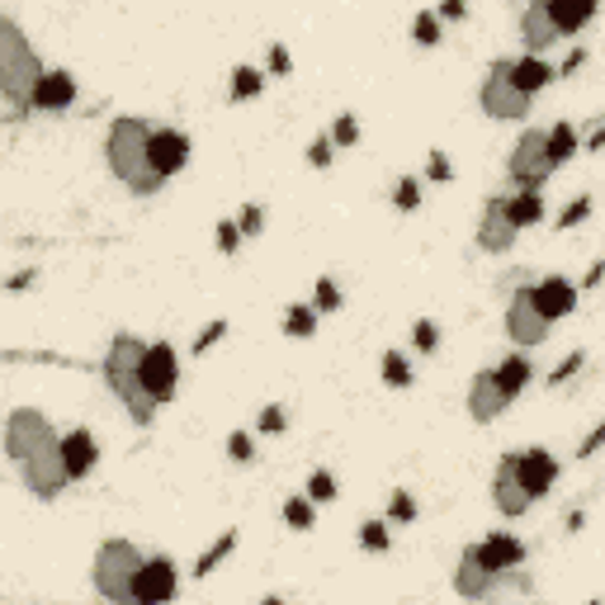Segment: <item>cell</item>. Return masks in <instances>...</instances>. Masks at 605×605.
I'll return each instance as SVG.
<instances>
[{
    "label": "cell",
    "instance_id": "obj_1",
    "mask_svg": "<svg viewBox=\"0 0 605 605\" xmlns=\"http://www.w3.org/2000/svg\"><path fill=\"white\" fill-rule=\"evenodd\" d=\"M6 459L14 469H20L24 488L33 496H62L71 483H66V469H62V431L52 425L39 407H14L6 417Z\"/></svg>",
    "mask_w": 605,
    "mask_h": 605
},
{
    "label": "cell",
    "instance_id": "obj_2",
    "mask_svg": "<svg viewBox=\"0 0 605 605\" xmlns=\"http://www.w3.org/2000/svg\"><path fill=\"white\" fill-rule=\"evenodd\" d=\"M142 350H147V341H142V336L114 331L110 346H104L100 379H104V388L114 393V402L133 417V425H152V421H156V402L147 398V388H142Z\"/></svg>",
    "mask_w": 605,
    "mask_h": 605
},
{
    "label": "cell",
    "instance_id": "obj_3",
    "mask_svg": "<svg viewBox=\"0 0 605 605\" xmlns=\"http://www.w3.org/2000/svg\"><path fill=\"white\" fill-rule=\"evenodd\" d=\"M147 142H152V123L133 114L114 119L110 133H104V166L133 194H162V181L152 175V162H147Z\"/></svg>",
    "mask_w": 605,
    "mask_h": 605
},
{
    "label": "cell",
    "instance_id": "obj_4",
    "mask_svg": "<svg viewBox=\"0 0 605 605\" xmlns=\"http://www.w3.org/2000/svg\"><path fill=\"white\" fill-rule=\"evenodd\" d=\"M43 58L33 52L29 33L10 20V14H0V95H6L14 110H29L33 100V85L43 76Z\"/></svg>",
    "mask_w": 605,
    "mask_h": 605
},
{
    "label": "cell",
    "instance_id": "obj_5",
    "mask_svg": "<svg viewBox=\"0 0 605 605\" xmlns=\"http://www.w3.org/2000/svg\"><path fill=\"white\" fill-rule=\"evenodd\" d=\"M147 563V554L133 544V540H104L95 548V563H91V582L104 605H137L133 601V577L137 567Z\"/></svg>",
    "mask_w": 605,
    "mask_h": 605
},
{
    "label": "cell",
    "instance_id": "obj_6",
    "mask_svg": "<svg viewBox=\"0 0 605 605\" xmlns=\"http://www.w3.org/2000/svg\"><path fill=\"white\" fill-rule=\"evenodd\" d=\"M506 175L515 189H544L548 175H554V162H548V147H544V129H521L511 142V156H506Z\"/></svg>",
    "mask_w": 605,
    "mask_h": 605
},
{
    "label": "cell",
    "instance_id": "obj_7",
    "mask_svg": "<svg viewBox=\"0 0 605 605\" xmlns=\"http://www.w3.org/2000/svg\"><path fill=\"white\" fill-rule=\"evenodd\" d=\"M478 104H483L488 119L521 123V119H530V104H535V100H525V95L511 85V62H492V66L483 71V85H478Z\"/></svg>",
    "mask_w": 605,
    "mask_h": 605
},
{
    "label": "cell",
    "instance_id": "obj_8",
    "mask_svg": "<svg viewBox=\"0 0 605 605\" xmlns=\"http://www.w3.org/2000/svg\"><path fill=\"white\" fill-rule=\"evenodd\" d=\"M142 388L156 407L181 398V355L171 341H147V350H142Z\"/></svg>",
    "mask_w": 605,
    "mask_h": 605
},
{
    "label": "cell",
    "instance_id": "obj_9",
    "mask_svg": "<svg viewBox=\"0 0 605 605\" xmlns=\"http://www.w3.org/2000/svg\"><path fill=\"white\" fill-rule=\"evenodd\" d=\"M511 473L530 502H544L558 483V459L548 454L544 444H535V450H511Z\"/></svg>",
    "mask_w": 605,
    "mask_h": 605
},
{
    "label": "cell",
    "instance_id": "obj_10",
    "mask_svg": "<svg viewBox=\"0 0 605 605\" xmlns=\"http://www.w3.org/2000/svg\"><path fill=\"white\" fill-rule=\"evenodd\" d=\"M175 596H181V567L166 554H152L133 577V601L137 605H171Z\"/></svg>",
    "mask_w": 605,
    "mask_h": 605
},
{
    "label": "cell",
    "instance_id": "obj_11",
    "mask_svg": "<svg viewBox=\"0 0 605 605\" xmlns=\"http://www.w3.org/2000/svg\"><path fill=\"white\" fill-rule=\"evenodd\" d=\"M147 162H152V175H156L162 185L175 181V175L189 171V162H194V142H189V133H181V129H152Z\"/></svg>",
    "mask_w": 605,
    "mask_h": 605
},
{
    "label": "cell",
    "instance_id": "obj_12",
    "mask_svg": "<svg viewBox=\"0 0 605 605\" xmlns=\"http://www.w3.org/2000/svg\"><path fill=\"white\" fill-rule=\"evenodd\" d=\"M506 336L515 350H535L548 341V322L535 312V298H530V284L525 289H515L511 302H506Z\"/></svg>",
    "mask_w": 605,
    "mask_h": 605
},
{
    "label": "cell",
    "instance_id": "obj_13",
    "mask_svg": "<svg viewBox=\"0 0 605 605\" xmlns=\"http://www.w3.org/2000/svg\"><path fill=\"white\" fill-rule=\"evenodd\" d=\"M530 298H535V312L554 327V322H567V317L577 312L582 289L567 275H544L540 284H530Z\"/></svg>",
    "mask_w": 605,
    "mask_h": 605
},
{
    "label": "cell",
    "instance_id": "obj_14",
    "mask_svg": "<svg viewBox=\"0 0 605 605\" xmlns=\"http://www.w3.org/2000/svg\"><path fill=\"white\" fill-rule=\"evenodd\" d=\"M515 242H521V233H515L511 218H506V199L502 194H492V199L483 204V218H478V252L506 256Z\"/></svg>",
    "mask_w": 605,
    "mask_h": 605
},
{
    "label": "cell",
    "instance_id": "obj_15",
    "mask_svg": "<svg viewBox=\"0 0 605 605\" xmlns=\"http://www.w3.org/2000/svg\"><path fill=\"white\" fill-rule=\"evenodd\" d=\"M473 554H478V563H483L492 577H506V573H515V567H525L530 548L515 540V535H506V530H492L488 540L473 544Z\"/></svg>",
    "mask_w": 605,
    "mask_h": 605
},
{
    "label": "cell",
    "instance_id": "obj_16",
    "mask_svg": "<svg viewBox=\"0 0 605 605\" xmlns=\"http://www.w3.org/2000/svg\"><path fill=\"white\" fill-rule=\"evenodd\" d=\"M62 469H66V483H85L100 469V440L85 425L62 431Z\"/></svg>",
    "mask_w": 605,
    "mask_h": 605
},
{
    "label": "cell",
    "instance_id": "obj_17",
    "mask_svg": "<svg viewBox=\"0 0 605 605\" xmlns=\"http://www.w3.org/2000/svg\"><path fill=\"white\" fill-rule=\"evenodd\" d=\"M76 95H81L76 76H71V71H58V66H48L43 76H39V85H33V100H29V110H43V114H62V110H71V104H76Z\"/></svg>",
    "mask_w": 605,
    "mask_h": 605
},
{
    "label": "cell",
    "instance_id": "obj_18",
    "mask_svg": "<svg viewBox=\"0 0 605 605\" xmlns=\"http://www.w3.org/2000/svg\"><path fill=\"white\" fill-rule=\"evenodd\" d=\"M511 407V398L502 393V383H496V373L492 369H478L473 373V383H469V417L478 425H492L496 417H502Z\"/></svg>",
    "mask_w": 605,
    "mask_h": 605
},
{
    "label": "cell",
    "instance_id": "obj_19",
    "mask_svg": "<svg viewBox=\"0 0 605 605\" xmlns=\"http://www.w3.org/2000/svg\"><path fill=\"white\" fill-rule=\"evenodd\" d=\"M450 582H454V596H464V601H488L492 592H496V582L502 577H492L483 563H478V554H473V544L459 554V563H454V573H450Z\"/></svg>",
    "mask_w": 605,
    "mask_h": 605
},
{
    "label": "cell",
    "instance_id": "obj_20",
    "mask_svg": "<svg viewBox=\"0 0 605 605\" xmlns=\"http://www.w3.org/2000/svg\"><path fill=\"white\" fill-rule=\"evenodd\" d=\"M548 24H554L558 39H577V33L596 20V0H544Z\"/></svg>",
    "mask_w": 605,
    "mask_h": 605
},
{
    "label": "cell",
    "instance_id": "obj_21",
    "mask_svg": "<svg viewBox=\"0 0 605 605\" xmlns=\"http://www.w3.org/2000/svg\"><path fill=\"white\" fill-rule=\"evenodd\" d=\"M492 506L506 515V521H515V515H525L530 506V496L521 492V483H515V473H511V454L502 459V464H496V473H492Z\"/></svg>",
    "mask_w": 605,
    "mask_h": 605
},
{
    "label": "cell",
    "instance_id": "obj_22",
    "mask_svg": "<svg viewBox=\"0 0 605 605\" xmlns=\"http://www.w3.org/2000/svg\"><path fill=\"white\" fill-rule=\"evenodd\" d=\"M554 81H558V71L548 66L544 58H530V52H525V58H515V62H511V85H515V91H521L525 100L544 95Z\"/></svg>",
    "mask_w": 605,
    "mask_h": 605
},
{
    "label": "cell",
    "instance_id": "obj_23",
    "mask_svg": "<svg viewBox=\"0 0 605 605\" xmlns=\"http://www.w3.org/2000/svg\"><path fill=\"white\" fill-rule=\"evenodd\" d=\"M521 39H525V48H530V58H544V48H554V43H558L554 24H548L544 0H535V6H525V10H521Z\"/></svg>",
    "mask_w": 605,
    "mask_h": 605
},
{
    "label": "cell",
    "instance_id": "obj_24",
    "mask_svg": "<svg viewBox=\"0 0 605 605\" xmlns=\"http://www.w3.org/2000/svg\"><path fill=\"white\" fill-rule=\"evenodd\" d=\"M492 373H496V383H502V393L515 402L530 388V379H535V360H530L525 350H511L502 365H492Z\"/></svg>",
    "mask_w": 605,
    "mask_h": 605
},
{
    "label": "cell",
    "instance_id": "obj_25",
    "mask_svg": "<svg viewBox=\"0 0 605 605\" xmlns=\"http://www.w3.org/2000/svg\"><path fill=\"white\" fill-rule=\"evenodd\" d=\"M502 199H506V218L515 233L544 223V189H515V194H502Z\"/></svg>",
    "mask_w": 605,
    "mask_h": 605
},
{
    "label": "cell",
    "instance_id": "obj_26",
    "mask_svg": "<svg viewBox=\"0 0 605 605\" xmlns=\"http://www.w3.org/2000/svg\"><path fill=\"white\" fill-rule=\"evenodd\" d=\"M544 147H548V162H554V171H558V166H567L582 152V137H577L573 123L558 119L554 129H544Z\"/></svg>",
    "mask_w": 605,
    "mask_h": 605
},
{
    "label": "cell",
    "instance_id": "obj_27",
    "mask_svg": "<svg viewBox=\"0 0 605 605\" xmlns=\"http://www.w3.org/2000/svg\"><path fill=\"white\" fill-rule=\"evenodd\" d=\"M284 336H289V341H312L317 336L312 302H289V308H284Z\"/></svg>",
    "mask_w": 605,
    "mask_h": 605
},
{
    "label": "cell",
    "instance_id": "obj_28",
    "mask_svg": "<svg viewBox=\"0 0 605 605\" xmlns=\"http://www.w3.org/2000/svg\"><path fill=\"white\" fill-rule=\"evenodd\" d=\"M284 525L294 530V535H308V530H317V506L308 502L302 492H294V496H284Z\"/></svg>",
    "mask_w": 605,
    "mask_h": 605
},
{
    "label": "cell",
    "instance_id": "obj_29",
    "mask_svg": "<svg viewBox=\"0 0 605 605\" xmlns=\"http://www.w3.org/2000/svg\"><path fill=\"white\" fill-rule=\"evenodd\" d=\"M379 379H383L388 388H398V393H402V388H412V379H417V373H412V360H407L402 350H383Z\"/></svg>",
    "mask_w": 605,
    "mask_h": 605
},
{
    "label": "cell",
    "instance_id": "obj_30",
    "mask_svg": "<svg viewBox=\"0 0 605 605\" xmlns=\"http://www.w3.org/2000/svg\"><path fill=\"white\" fill-rule=\"evenodd\" d=\"M256 95H265V71L260 66H237L233 71V81H227V100H256Z\"/></svg>",
    "mask_w": 605,
    "mask_h": 605
},
{
    "label": "cell",
    "instance_id": "obj_31",
    "mask_svg": "<svg viewBox=\"0 0 605 605\" xmlns=\"http://www.w3.org/2000/svg\"><path fill=\"white\" fill-rule=\"evenodd\" d=\"M233 548H237V530H223L218 540H213L208 548H204V558L194 563V577H208V573H218V563L223 558H233Z\"/></svg>",
    "mask_w": 605,
    "mask_h": 605
},
{
    "label": "cell",
    "instance_id": "obj_32",
    "mask_svg": "<svg viewBox=\"0 0 605 605\" xmlns=\"http://www.w3.org/2000/svg\"><path fill=\"white\" fill-rule=\"evenodd\" d=\"M302 496H308L312 506H327V502H336V496H341V483H336L331 469H312L308 483H302Z\"/></svg>",
    "mask_w": 605,
    "mask_h": 605
},
{
    "label": "cell",
    "instance_id": "obj_33",
    "mask_svg": "<svg viewBox=\"0 0 605 605\" xmlns=\"http://www.w3.org/2000/svg\"><path fill=\"white\" fill-rule=\"evenodd\" d=\"M346 308V289L336 284V275H322L312 284V312L322 317V312H341Z\"/></svg>",
    "mask_w": 605,
    "mask_h": 605
},
{
    "label": "cell",
    "instance_id": "obj_34",
    "mask_svg": "<svg viewBox=\"0 0 605 605\" xmlns=\"http://www.w3.org/2000/svg\"><path fill=\"white\" fill-rule=\"evenodd\" d=\"M388 544H393V535H388L383 515H379V521H365L360 525V548H365V554H388Z\"/></svg>",
    "mask_w": 605,
    "mask_h": 605
},
{
    "label": "cell",
    "instance_id": "obj_35",
    "mask_svg": "<svg viewBox=\"0 0 605 605\" xmlns=\"http://www.w3.org/2000/svg\"><path fill=\"white\" fill-rule=\"evenodd\" d=\"M327 142H331V147H336V152H350V147H355V142H360V119H355V114H341V119H336V123H331V133H327Z\"/></svg>",
    "mask_w": 605,
    "mask_h": 605
},
{
    "label": "cell",
    "instance_id": "obj_36",
    "mask_svg": "<svg viewBox=\"0 0 605 605\" xmlns=\"http://www.w3.org/2000/svg\"><path fill=\"white\" fill-rule=\"evenodd\" d=\"M393 208L398 213H417L421 208V181H417V175H402V181L393 185Z\"/></svg>",
    "mask_w": 605,
    "mask_h": 605
},
{
    "label": "cell",
    "instance_id": "obj_37",
    "mask_svg": "<svg viewBox=\"0 0 605 605\" xmlns=\"http://www.w3.org/2000/svg\"><path fill=\"white\" fill-rule=\"evenodd\" d=\"M388 525H412L417 521V496L412 492H393V502H388Z\"/></svg>",
    "mask_w": 605,
    "mask_h": 605
},
{
    "label": "cell",
    "instance_id": "obj_38",
    "mask_svg": "<svg viewBox=\"0 0 605 605\" xmlns=\"http://www.w3.org/2000/svg\"><path fill=\"white\" fill-rule=\"evenodd\" d=\"M412 346H417V355H435L440 350V322H431V317L412 322Z\"/></svg>",
    "mask_w": 605,
    "mask_h": 605
},
{
    "label": "cell",
    "instance_id": "obj_39",
    "mask_svg": "<svg viewBox=\"0 0 605 605\" xmlns=\"http://www.w3.org/2000/svg\"><path fill=\"white\" fill-rule=\"evenodd\" d=\"M412 43L417 48H435L440 43V20H435L431 10H421L417 20H412Z\"/></svg>",
    "mask_w": 605,
    "mask_h": 605
},
{
    "label": "cell",
    "instance_id": "obj_40",
    "mask_svg": "<svg viewBox=\"0 0 605 605\" xmlns=\"http://www.w3.org/2000/svg\"><path fill=\"white\" fill-rule=\"evenodd\" d=\"M227 459H233V464H252V459H256V435L252 431L227 435Z\"/></svg>",
    "mask_w": 605,
    "mask_h": 605
},
{
    "label": "cell",
    "instance_id": "obj_41",
    "mask_svg": "<svg viewBox=\"0 0 605 605\" xmlns=\"http://www.w3.org/2000/svg\"><path fill=\"white\" fill-rule=\"evenodd\" d=\"M213 246H218L223 256H237V246H242V227H237V218H223V223H218V233H213Z\"/></svg>",
    "mask_w": 605,
    "mask_h": 605
},
{
    "label": "cell",
    "instance_id": "obj_42",
    "mask_svg": "<svg viewBox=\"0 0 605 605\" xmlns=\"http://www.w3.org/2000/svg\"><path fill=\"white\" fill-rule=\"evenodd\" d=\"M256 431H260V435H284V431H289V417H284V407H260Z\"/></svg>",
    "mask_w": 605,
    "mask_h": 605
},
{
    "label": "cell",
    "instance_id": "obj_43",
    "mask_svg": "<svg viewBox=\"0 0 605 605\" xmlns=\"http://www.w3.org/2000/svg\"><path fill=\"white\" fill-rule=\"evenodd\" d=\"M592 194H582V199H573V204H567L563 213H558V227H577V223H586V218H592Z\"/></svg>",
    "mask_w": 605,
    "mask_h": 605
},
{
    "label": "cell",
    "instance_id": "obj_44",
    "mask_svg": "<svg viewBox=\"0 0 605 605\" xmlns=\"http://www.w3.org/2000/svg\"><path fill=\"white\" fill-rule=\"evenodd\" d=\"M237 227H242V237H260L265 233V208L260 204H246L237 213Z\"/></svg>",
    "mask_w": 605,
    "mask_h": 605
},
{
    "label": "cell",
    "instance_id": "obj_45",
    "mask_svg": "<svg viewBox=\"0 0 605 605\" xmlns=\"http://www.w3.org/2000/svg\"><path fill=\"white\" fill-rule=\"evenodd\" d=\"M425 181H435V185L454 181V166H450V156H444V152H431V166H425Z\"/></svg>",
    "mask_w": 605,
    "mask_h": 605
},
{
    "label": "cell",
    "instance_id": "obj_46",
    "mask_svg": "<svg viewBox=\"0 0 605 605\" xmlns=\"http://www.w3.org/2000/svg\"><path fill=\"white\" fill-rule=\"evenodd\" d=\"M218 336H227V322H223V317H218V322H208V327H204V336H199V341H194V355L213 350V346H218Z\"/></svg>",
    "mask_w": 605,
    "mask_h": 605
},
{
    "label": "cell",
    "instance_id": "obj_47",
    "mask_svg": "<svg viewBox=\"0 0 605 605\" xmlns=\"http://www.w3.org/2000/svg\"><path fill=\"white\" fill-rule=\"evenodd\" d=\"M331 156H336V147H331V142H327V137H317V142H312V147H308V162H312L317 171H327V166H331Z\"/></svg>",
    "mask_w": 605,
    "mask_h": 605
},
{
    "label": "cell",
    "instance_id": "obj_48",
    "mask_svg": "<svg viewBox=\"0 0 605 605\" xmlns=\"http://www.w3.org/2000/svg\"><path fill=\"white\" fill-rule=\"evenodd\" d=\"M431 14H435L440 24H459V20H464V14H469V6H459V0H444V6H440V10H431Z\"/></svg>",
    "mask_w": 605,
    "mask_h": 605
},
{
    "label": "cell",
    "instance_id": "obj_49",
    "mask_svg": "<svg viewBox=\"0 0 605 605\" xmlns=\"http://www.w3.org/2000/svg\"><path fill=\"white\" fill-rule=\"evenodd\" d=\"M577 369H582V355H567V360L554 369V379H548V383H567V379H573Z\"/></svg>",
    "mask_w": 605,
    "mask_h": 605
},
{
    "label": "cell",
    "instance_id": "obj_50",
    "mask_svg": "<svg viewBox=\"0 0 605 605\" xmlns=\"http://www.w3.org/2000/svg\"><path fill=\"white\" fill-rule=\"evenodd\" d=\"M265 76H289V52L270 48V71H265Z\"/></svg>",
    "mask_w": 605,
    "mask_h": 605
},
{
    "label": "cell",
    "instance_id": "obj_51",
    "mask_svg": "<svg viewBox=\"0 0 605 605\" xmlns=\"http://www.w3.org/2000/svg\"><path fill=\"white\" fill-rule=\"evenodd\" d=\"M601 440H605V425H596V431L586 435V444H582V459H592V454L601 450Z\"/></svg>",
    "mask_w": 605,
    "mask_h": 605
},
{
    "label": "cell",
    "instance_id": "obj_52",
    "mask_svg": "<svg viewBox=\"0 0 605 605\" xmlns=\"http://www.w3.org/2000/svg\"><path fill=\"white\" fill-rule=\"evenodd\" d=\"M582 62H586V52H573V58H567V62H563V71H558V76H573V71H577Z\"/></svg>",
    "mask_w": 605,
    "mask_h": 605
},
{
    "label": "cell",
    "instance_id": "obj_53",
    "mask_svg": "<svg viewBox=\"0 0 605 605\" xmlns=\"http://www.w3.org/2000/svg\"><path fill=\"white\" fill-rule=\"evenodd\" d=\"M260 605H284V601H279V596H265V601H260Z\"/></svg>",
    "mask_w": 605,
    "mask_h": 605
},
{
    "label": "cell",
    "instance_id": "obj_54",
    "mask_svg": "<svg viewBox=\"0 0 605 605\" xmlns=\"http://www.w3.org/2000/svg\"><path fill=\"white\" fill-rule=\"evenodd\" d=\"M586 605H601V601H586Z\"/></svg>",
    "mask_w": 605,
    "mask_h": 605
}]
</instances>
